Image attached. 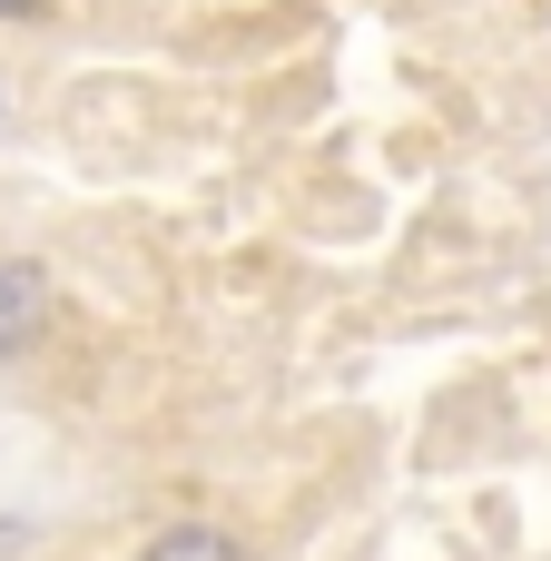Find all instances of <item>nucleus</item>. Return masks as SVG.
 Instances as JSON below:
<instances>
[{
    "label": "nucleus",
    "instance_id": "f257e3e1",
    "mask_svg": "<svg viewBox=\"0 0 551 561\" xmlns=\"http://www.w3.org/2000/svg\"><path fill=\"white\" fill-rule=\"evenodd\" d=\"M39 335V276L30 266H0V355Z\"/></svg>",
    "mask_w": 551,
    "mask_h": 561
},
{
    "label": "nucleus",
    "instance_id": "f03ea898",
    "mask_svg": "<svg viewBox=\"0 0 551 561\" xmlns=\"http://www.w3.org/2000/svg\"><path fill=\"white\" fill-rule=\"evenodd\" d=\"M148 561H237V542H227V533H197V523H187V533H158V542H148Z\"/></svg>",
    "mask_w": 551,
    "mask_h": 561
},
{
    "label": "nucleus",
    "instance_id": "7ed1b4c3",
    "mask_svg": "<svg viewBox=\"0 0 551 561\" xmlns=\"http://www.w3.org/2000/svg\"><path fill=\"white\" fill-rule=\"evenodd\" d=\"M30 10H39V0H0V20H30Z\"/></svg>",
    "mask_w": 551,
    "mask_h": 561
}]
</instances>
